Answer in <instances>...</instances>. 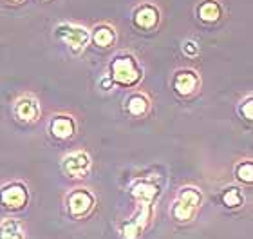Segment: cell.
<instances>
[{
  "label": "cell",
  "mask_w": 253,
  "mask_h": 239,
  "mask_svg": "<svg viewBox=\"0 0 253 239\" xmlns=\"http://www.w3.org/2000/svg\"><path fill=\"white\" fill-rule=\"evenodd\" d=\"M203 203V194L194 187L181 189L179 196L175 197L174 205L170 208V216L177 223H190L194 221Z\"/></svg>",
  "instance_id": "1"
},
{
  "label": "cell",
  "mask_w": 253,
  "mask_h": 239,
  "mask_svg": "<svg viewBox=\"0 0 253 239\" xmlns=\"http://www.w3.org/2000/svg\"><path fill=\"white\" fill-rule=\"evenodd\" d=\"M111 80L122 87H132L141 80V69L132 56H118L111 65Z\"/></svg>",
  "instance_id": "2"
},
{
  "label": "cell",
  "mask_w": 253,
  "mask_h": 239,
  "mask_svg": "<svg viewBox=\"0 0 253 239\" xmlns=\"http://www.w3.org/2000/svg\"><path fill=\"white\" fill-rule=\"evenodd\" d=\"M67 212L73 219L87 218L94 208V196L87 189H74L67 194Z\"/></svg>",
  "instance_id": "3"
},
{
  "label": "cell",
  "mask_w": 253,
  "mask_h": 239,
  "mask_svg": "<svg viewBox=\"0 0 253 239\" xmlns=\"http://www.w3.org/2000/svg\"><path fill=\"white\" fill-rule=\"evenodd\" d=\"M150 216H152V207L148 205H139L136 210V214L132 216L130 219H126L125 223L122 225V239H137L139 236L145 232L148 221H150Z\"/></svg>",
  "instance_id": "4"
},
{
  "label": "cell",
  "mask_w": 253,
  "mask_h": 239,
  "mask_svg": "<svg viewBox=\"0 0 253 239\" xmlns=\"http://www.w3.org/2000/svg\"><path fill=\"white\" fill-rule=\"evenodd\" d=\"M27 189L22 183H9L0 191V205L5 210L16 212L27 205Z\"/></svg>",
  "instance_id": "5"
},
{
  "label": "cell",
  "mask_w": 253,
  "mask_h": 239,
  "mask_svg": "<svg viewBox=\"0 0 253 239\" xmlns=\"http://www.w3.org/2000/svg\"><path fill=\"white\" fill-rule=\"evenodd\" d=\"M89 169H90V158L84 150L71 152L69 156L63 158V170L71 178H84L89 172Z\"/></svg>",
  "instance_id": "6"
},
{
  "label": "cell",
  "mask_w": 253,
  "mask_h": 239,
  "mask_svg": "<svg viewBox=\"0 0 253 239\" xmlns=\"http://www.w3.org/2000/svg\"><path fill=\"white\" fill-rule=\"evenodd\" d=\"M58 35L63 42L67 44L73 51H80L82 48L87 46L89 42V33L84 27H74V26H60Z\"/></svg>",
  "instance_id": "7"
},
{
  "label": "cell",
  "mask_w": 253,
  "mask_h": 239,
  "mask_svg": "<svg viewBox=\"0 0 253 239\" xmlns=\"http://www.w3.org/2000/svg\"><path fill=\"white\" fill-rule=\"evenodd\" d=\"M15 116L22 122H35L40 116V103L33 96H22L15 101Z\"/></svg>",
  "instance_id": "8"
},
{
  "label": "cell",
  "mask_w": 253,
  "mask_h": 239,
  "mask_svg": "<svg viewBox=\"0 0 253 239\" xmlns=\"http://www.w3.org/2000/svg\"><path fill=\"white\" fill-rule=\"evenodd\" d=\"M199 76L195 75L194 71H179L174 78V89L181 96L194 95L195 91L199 89Z\"/></svg>",
  "instance_id": "9"
},
{
  "label": "cell",
  "mask_w": 253,
  "mask_h": 239,
  "mask_svg": "<svg viewBox=\"0 0 253 239\" xmlns=\"http://www.w3.org/2000/svg\"><path fill=\"white\" fill-rule=\"evenodd\" d=\"M132 196L136 197V201L139 205L152 207L154 199L159 196V187L150 183V181H137L136 185L132 187Z\"/></svg>",
  "instance_id": "10"
},
{
  "label": "cell",
  "mask_w": 253,
  "mask_h": 239,
  "mask_svg": "<svg viewBox=\"0 0 253 239\" xmlns=\"http://www.w3.org/2000/svg\"><path fill=\"white\" fill-rule=\"evenodd\" d=\"M49 129H51V134H53L54 138L69 140V138H73L74 131H76V125H74L71 116H56V118H53Z\"/></svg>",
  "instance_id": "11"
},
{
  "label": "cell",
  "mask_w": 253,
  "mask_h": 239,
  "mask_svg": "<svg viewBox=\"0 0 253 239\" xmlns=\"http://www.w3.org/2000/svg\"><path fill=\"white\" fill-rule=\"evenodd\" d=\"M0 239H27V234L18 219L5 218L0 221Z\"/></svg>",
  "instance_id": "12"
},
{
  "label": "cell",
  "mask_w": 253,
  "mask_h": 239,
  "mask_svg": "<svg viewBox=\"0 0 253 239\" xmlns=\"http://www.w3.org/2000/svg\"><path fill=\"white\" fill-rule=\"evenodd\" d=\"M148 107H150V100L141 93H136L126 100V111H128V114L136 118L145 116L148 112Z\"/></svg>",
  "instance_id": "13"
},
{
  "label": "cell",
  "mask_w": 253,
  "mask_h": 239,
  "mask_svg": "<svg viewBox=\"0 0 253 239\" xmlns=\"http://www.w3.org/2000/svg\"><path fill=\"white\" fill-rule=\"evenodd\" d=\"M156 22H158V11L154 9L152 5H143L141 9H137L136 13V24L139 27H148L156 26Z\"/></svg>",
  "instance_id": "14"
},
{
  "label": "cell",
  "mask_w": 253,
  "mask_h": 239,
  "mask_svg": "<svg viewBox=\"0 0 253 239\" xmlns=\"http://www.w3.org/2000/svg\"><path fill=\"white\" fill-rule=\"evenodd\" d=\"M222 205L226 208H239L244 205V196L243 192L239 191L237 187H230L226 191L222 192Z\"/></svg>",
  "instance_id": "15"
},
{
  "label": "cell",
  "mask_w": 253,
  "mask_h": 239,
  "mask_svg": "<svg viewBox=\"0 0 253 239\" xmlns=\"http://www.w3.org/2000/svg\"><path fill=\"white\" fill-rule=\"evenodd\" d=\"M199 16L206 22H215L221 16V7L213 0H206L205 4L199 7Z\"/></svg>",
  "instance_id": "16"
},
{
  "label": "cell",
  "mask_w": 253,
  "mask_h": 239,
  "mask_svg": "<svg viewBox=\"0 0 253 239\" xmlns=\"http://www.w3.org/2000/svg\"><path fill=\"white\" fill-rule=\"evenodd\" d=\"M94 38L96 46H100V48H107V46H111L114 42V31L109 29V27H98L92 35Z\"/></svg>",
  "instance_id": "17"
},
{
  "label": "cell",
  "mask_w": 253,
  "mask_h": 239,
  "mask_svg": "<svg viewBox=\"0 0 253 239\" xmlns=\"http://www.w3.org/2000/svg\"><path fill=\"white\" fill-rule=\"evenodd\" d=\"M235 176H237L239 181H243V183H252L253 181V163L252 161H243V163L237 165V169H235Z\"/></svg>",
  "instance_id": "18"
},
{
  "label": "cell",
  "mask_w": 253,
  "mask_h": 239,
  "mask_svg": "<svg viewBox=\"0 0 253 239\" xmlns=\"http://www.w3.org/2000/svg\"><path fill=\"white\" fill-rule=\"evenodd\" d=\"M241 112L244 114V118H246V120H252V118H253V100H252V98H248V100L241 105Z\"/></svg>",
  "instance_id": "19"
},
{
  "label": "cell",
  "mask_w": 253,
  "mask_h": 239,
  "mask_svg": "<svg viewBox=\"0 0 253 239\" xmlns=\"http://www.w3.org/2000/svg\"><path fill=\"white\" fill-rule=\"evenodd\" d=\"M183 49H185L186 54H195L197 51H199V48H197V46H195L194 42H186L185 48H183Z\"/></svg>",
  "instance_id": "20"
},
{
  "label": "cell",
  "mask_w": 253,
  "mask_h": 239,
  "mask_svg": "<svg viewBox=\"0 0 253 239\" xmlns=\"http://www.w3.org/2000/svg\"><path fill=\"white\" fill-rule=\"evenodd\" d=\"M111 85H114V82H112V80H111V76H109V78H105V80H103V82H101V87H103V89H105V91L111 89Z\"/></svg>",
  "instance_id": "21"
},
{
  "label": "cell",
  "mask_w": 253,
  "mask_h": 239,
  "mask_svg": "<svg viewBox=\"0 0 253 239\" xmlns=\"http://www.w3.org/2000/svg\"><path fill=\"white\" fill-rule=\"evenodd\" d=\"M13 2H20V0H13Z\"/></svg>",
  "instance_id": "22"
}]
</instances>
